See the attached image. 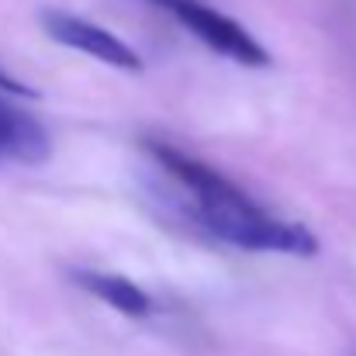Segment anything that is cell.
<instances>
[{
	"mask_svg": "<svg viewBox=\"0 0 356 356\" xmlns=\"http://www.w3.org/2000/svg\"><path fill=\"white\" fill-rule=\"evenodd\" d=\"M187 215L204 236L218 238L225 245H236V249L287 252V256H315L318 252V238L301 222L273 218L242 187H232L229 194L211 197V201H187Z\"/></svg>",
	"mask_w": 356,
	"mask_h": 356,
	"instance_id": "1",
	"label": "cell"
},
{
	"mask_svg": "<svg viewBox=\"0 0 356 356\" xmlns=\"http://www.w3.org/2000/svg\"><path fill=\"white\" fill-rule=\"evenodd\" d=\"M166 7L180 24H187L204 45H211L218 56L232 59L238 66H270V52L238 24L236 17L201 3V0H152Z\"/></svg>",
	"mask_w": 356,
	"mask_h": 356,
	"instance_id": "2",
	"label": "cell"
},
{
	"mask_svg": "<svg viewBox=\"0 0 356 356\" xmlns=\"http://www.w3.org/2000/svg\"><path fill=\"white\" fill-rule=\"evenodd\" d=\"M42 28H45V35L52 42H59L66 49H76V52H83V56L104 63V66H118V70H128V73L142 70L138 52L124 38H118L115 31H108V28H101V24H94L87 17H76L70 10H45Z\"/></svg>",
	"mask_w": 356,
	"mask_h": 356,
	"instance_id": "3",
	"label": "cell"
},
{
	"mask_svg": "<svg viewBox=\"0 0 356 356\" xmlns=\"http://www.w3.org/2000/svg\"><path fill=\"white\" fill-rule=\"evenodd\" d=\"M49 152H52V138L45 124L0 97V163L38 166L49 159Z\"/></svg>",
	"mask_w": 356,
	"mask_h": 356,
	"instance_id": "4",
	"label": "cell"
},
{
	"mask_svg": "<svg viewBox=\"0 0 356 356\" xmlns=\"http://www.w3.org/2000/svg\"><path fill=\"white\" fill-rule=\"evenodd\" d=\"M73 280L83 291H90L94 298H101L104 305H111L115 312L128 315V318H145L152 312V298L128 277L101 273V270H73Z\"/></svg>",
	"mask_w": 356,
	"mask_h": 356,
	"instance_id": "5",
	"label": "cell"
},
{
	"mask_svg": "<svg viewBox=\"0 0 356 356\" xmlns=\"http://www.w3.org/2000/svg\"><path fill=\"white\" fill-rule=\"evenodd\" d=\"M0 90H7V94H17V97H31V90L28 87H21L14 76H7L3 70H0Z\"/></svg>",
	"mask_w": 356,
	"mask_h": 356,
	"instance_id": "6",
	"label": "cell"
}]
</instances>
